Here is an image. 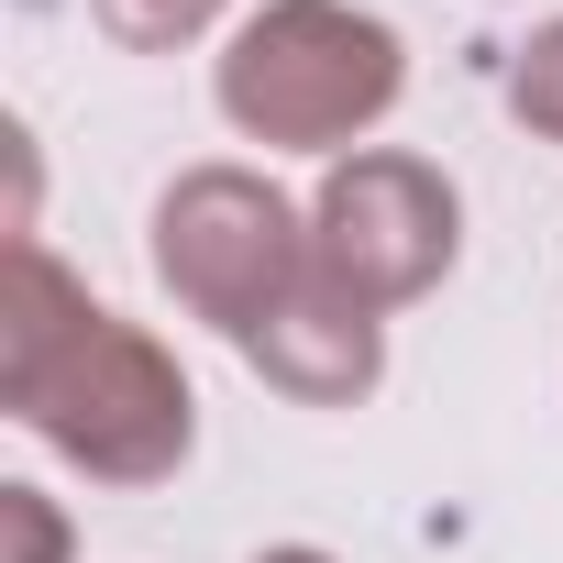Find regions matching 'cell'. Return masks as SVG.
I'll return each mask as SVG.
<instances>
[{
    "mask_svg": "<svg viewBox=\"0 0 563 563\" xmlns=\"http://www.w3.org/2000/svg\"><path fill=\"white\" fill-rule=\"evenodd\" d=\"M0 409L100 486H166L199 442V398L144 321H111L45 243H12L0 288Z\"/></svg>",
    "mask_w": 563,
    "mask_h": 563,
    "instance_id": "obj_1",
    "label": "cell"
},
{
    "mask_svg": "<svg viewBox=\"0 0 563 563\" xmlns=\"http://www.w3.org/2000/svg\"><path fill=\"white\" fill-rule=\"evenodd\" d=\"M254 563H332V552H310V541H288V552H254Z\"/></svg>",
    "mask_w": 563,
    "mask_h": 563,
    "instance_id": "obj_9",
    "label": "cell"
},
{
    "mask_svg": "<svg viewBox=\"0 0 563 563\" xmlns=\"http://www.w3.org/2000/svg\"><path fill=\"white\" fill-rule=\"evenodd\" d=\"M243 365H254L276 398H299V409H354V398L387 376V332H376L365 299H343L332 276L310 265V288L243 343Z\"/></svg>",
    "mask_w": 563,
    "mask_h": 563,
    "instance_id": "obj_5",
    "label": "cell"
},
{
    "mask_svg": "<svg viewBox=\"0 0 563 563\" xmlns=\"http://www.w3.org/2000/svg\"><path fill=\"white\" fill-rule=\"evenodd\" d=\"M155 276L188 321L254 343L310 288V210H288V188H265L254 166H188L155 199Z\"/></svg>",
    "mask_w": 563,
    "mask_h": 563,
    "instance_id": "obj_3",
    "label": "cell"
},
{
    "mask_svg": "<svg viewBox=\"0 0 563 563\" xmlns=\"http://www.w3.org/2000/svg\"><path fill=\"white\" fill-rule=\"evenodd\" d=\"M89 23L122 45V56H177L221 23V0H89Z\"/></svg>",
    "mask_w": 563,
    "mask_h": 563,
    "instance_id": "obj_6",
    "label": "cell"
},
{
    "mask_svg": "<svg viewBox=\"0 0 563 563\" xmlns=\"http://www.w3.org/2000/svg\"><path fill=\"white\" fill-rule=\"evenodd\" d=\"M409 89V45L354 12V0H265L221 45V122L243 144H288V155H354V133H376Z\"/></svg>",
    "mask_w": 563,
    "mask_h": 563,
    "instance_id": "obj_2",
    "label": "cell"
},
{
    "mask_svg": "<svg viewBox=\"0 0 563 563\" xmlns=\"http://www.w3.org/2000/svg\"><path fill=\"white\" fill-rule=\"evenodd\" d=\"M453 243H464V199L442 166L398 155V144H354L332 155L321 199H310V265L332 276L343 299H365L376 321L431 299L453 276Z\"/></svg>",
    "mask_w": 563,
    "mask_h": 563,
    "instance_id": "obj_4",
    "label": "cell"
},
{
    "mask_svg": "<svg viewBox=\"0 0 563 563\" xmlns=\"http://www.w3.org/2000/svg\"><path fill=\"white\" fill-rule=\"evenodd\" d=\"M0 530H12V563H67V519L45 486H0Z\"/></svg>",
    "mask_w": 563,
    "mask_h": 563,
    "instance_id": "obj_8",
    "label": "cell"
},
{
    "mask_svg": "<svg viewBox=\"0 0 563 563\" xmlns=\"http://www.w3.org/2000/svg\"><path fill=\"white\" fill-rule=\"evenodd\" d=\"M508 111H519L541 144H563V23H541V34L519 45V67H508Z\"/></svg>",
    "mask_w": 563,
    "mask_h": 563,
    "instance_id": "obj_7",
    "label": "cell"
}]
</instances>
